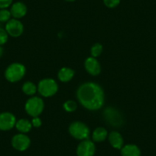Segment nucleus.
Listing matches in <instances>:
<instances>
[{
    "label": "nucleus",
    "instance_id": "1",
    "mask_svg": "<svg viewBox=\"0 0 156 156\" xmlns=\"http://www.w3.org/2000/svg\"><path fill=\"white\" fill-rule=\"evenodd\" d=\"M76 98L83 107L90 111L99 110L105 103L103 88L94 82H86L76 90Z\"/></svg>",
    "mask_w": 156,
    "mask_h": 156
},
{
    "label": "nucleus",
    "instance_id": "2",
    "mask_svg": "<svg viewBox=\"0 0 156 156\" xmlns=\"http://www.w3.org/2000/svg\"><path fill=\"white\" fill-rule=\"evenodd\" d=\"M26 73V68L21 63H12L5 71V77L10 83H16L22 80Z\"/></svg>",
    "mask_w": 156,
    "mask_h": 156
},
{
    "label": "nucleus",
    "instance_id": "3",
    "mask_svg": "<svg viewBox=\"0 0 156 156\" xmlns=\"http://www.w3.org/2000/svg\"><path fill=\"white\" fill-rule=\"evenodd\" d=\"M68 131L72 137L80 141L88 139L90 136V130L89 127L80 121H75L70 123Z\"/></svg>",
    "mask_w": 156,
    "mask_h": 156
},
{
    "label": "nucleus",
    "instance_id": "4",
    "mask_svg": "<svg viewBox=\"0 0 156 156\" xmlns=\"http://www.w3.org/2000/svg\"><path fill=\"white\" fill-rule=\"evenodd\" d=\"M44 109L42 99L38 97H31L26 101L25 109L27 113L32 117L39 116Z\"/></svg>",
    "mask_w": 156,
    "mask_h": 156
},
{
    "label": "nucleus",
    "instance_id": "5",
    "mask_svg": "<svg viewBox=\"0 0 156 156\" xmlns=\"http://www.w3.org/2000/svg\"><path fill=\"white\" fill-rule=\"evenodd\" d=\"M58 85L57 82L51 78H44L38 83L37 91L44 97H51L57 94Z\"/></svg>",
    "mask_w": 156,
    "mask_h": 156
},
{
    "label": "nucleus",
    "instance_id": "6",
    "mask_svg": "<svg viewBox=\"0 0 156 156\" xmlns=\"http://www.w3.org/2000/svg\"><path fill=\"white\" fill-rule=\"evenodd\" d=\"M12 146L13 148L19 151H25L31 145V139L24 133H19L15 135L11 141Z\"/></svg>",
    "mask_w": 156,
    "mask_h": 156
},
{
    "label": "nucleus",
    "instance_id": "7",
    "mask_svg": "<svg viewBox=\"0 0 156 156\" xmlns=\"http://www.w3.org/2000/svg\"><path fill=\"white\" fill-rule=\"evenodd\" d=\"M95 153V143L89 139L81 141L76 147V154L77 156H94Z\"/></svg>",
    "mask_w": 156,
    "mask_h": 156
},
{
    "label": "nucleus",
    "instance_id": "8",
    "mask_svg": "<svg viewBox=\"0 0 156 156\" xmlns=\"http://www.w3.org/2000/svg\"><path fill=\"white\" fill-rule=\"evenodd\" d=\"M5 29L9 36L18 37L23 34L24 25L21 21H19V19H11L8 22H6Z\"/></svg>",
    "mask_w": 156,
    "mask_h": 156
},
{
    "label": "nucleus",
    "instance_id": "9",
    "mask_svg": "<svg viewBox=\"0 0 156 156\" xmlns=\"http://www.w3.org/2000/svg\"><path fill=\"white\" fill-rule=\"evenodd\" d=\"M16 118L12 112H3L0 113V130L9 131L16 126Z\"/></svg>",
    "mask_w": 156,
    "mask_h": 156
},
{
    "label": "nucleus",
    "instance_id": "10",
    "mask_svg": "<svg viewBox=\"0 0 156 156\" xmlns=\"http://www.w3.org/2000/svg\"><path fill=\"white\" fill-rule=\"evenodd\" d=\"M84 67L87 72L92 76H97L101 72V65L97 58L89 57L84 62Z\"/></svg>",
    "mask_w": 156,
    "mask_h": 156
},
{
    "label": "nucleus",
    "instance_id": "11",
    "mask_svg": "<svg viewBox=\"0 0 156 156\" xmlns=\"http://www.w3.org/2000/svg\"><path fill=\"white\" fill-rule=\"evenodd\" d=\"M27 11L28 9L26 5L22 2H16L12 3L10 9L12 17L16 19H20L25 17L27 14Z\"/></svg>",
    "mask_w": 156,
    "mask_h": 156
},
{
    "label": "nucleus",
    "instance_id": "12",
    "mask_svg": "<svg viewBox=\"0 0 156 156\" xmlns=\"http://www.w3.org/2000/svg\"><path fill=\"white\" fill-rule=\"evenodd\" d=\"M108 140L111 146L115 149L120 150L123 147L124 140L122 135L117 131H112L108 135Z\"/></svg>",
    "mask_w": 156,
    "mask_h": 156
},
{
    "label": "nucleus",
    "instance_id": "13",
    "mask_svg": "<svg viewBox=\"0 0 156 156\" xmlns=\"http://www.w3.org/2000/svg\"><path fill=\"white\" fill-rule=\"evenodd\" d=\"M122 156H141V150L135 144H127L121 148Z\"/></svg>",
    "mask_w": 156,
    "mask_h": 156
},
{
    "label": "nucleus",
    "instance_id": "14",
    "mask_svg": "<svg viewBox=\"0 0 156 156\" xmlns=\"http://www.w3.org/2000/svg\"><path fill=\"white\" fill-rule=\"evenodd\" d=\"M75 74V72L73 69L70 67H62L59 70L58 73V77L61 82L63 83H67L70 81L73 78Z\"/></svg>",
    "mask_w": 156,
    "mask_h": 156
},
{
    "label": "nucleus",
    "instance_id": "15",
    "mask_svg": "<svg viewBox=\"0 0 156 156\" xmlns=\"http://www.w3.org/2000/svg\"><path fill=\"white\" fill-rule=\"evenodd\" d=\"M107 130L103 127H97L92 133V139L94 142H102L108 138Z\"/></svg>",
    "mask_w": 156,
    "mask_h": 156
},
{
    "label": "nucleus",
    "instance_id": "16",
    "mask_svg": "<svg viewBox=\"0 0 156 156\" xmlns=\"http://www.w3.org/2000/svg\"><path fill=\"white\" fill-rule=\"evenodd\" d=\"M16 129L20 133H28L31 131L32 128V124L28 119H21L16 121Z\"/></svg>",
    "mask_w": 156,
    "mask_h": 156
},
{
    "label": "nucleus",
    "instance_id": "17",
    "mask_svg": "<svg viewBox=\"0 0 156 156\" xmlns=\"http://www.w3.org/2000/svg\"><path fill=\"white\" fill-rule=\"evenodd\" d=\"M22 92L28 96H34L37 90V87L34 83L31 81H27L24 83L22 86Z\"/></svg>",
    "mask_w": 156,
    "mask_h": 156
},
{
    "label": "nucleus",
    "instance_id": "18",
    "mask_svg": "<svg viewBox=\"0 0 156 156\" xmlns=\"http://www.w3.org/2000/svg\"><path fill=\"white\" fill-rule=\"evenodd\" d=\"M103 45H102L100 43H96L94 44V45L92 46L90 49V54H91V57L93 58H98L99 56H100L103 52Z\"/></svg>",
    "mask_w": 156,
    "mask_h": 156
},
{
    "label": "nucleus",
    "instance_id": "19",
    "mask_svg": "<svg viewBox=\"0 0 156 156\" xmlns=\"http://www.w3.org/2000/svg\"><path fill=\"white\" fill-rule=\"evenodd\" d=\"M11 17L12 15L10 10H8L7 9H0V22L6 23L11 19Z\"/></svg>",
    "mask_w": 156,
    "mask_h": 156
},
{
    "label": "nucleus",
    "instance_id": "20",
    "mask_svg": "<svg viewBox=\"0 0 156 156\" xmlns=\"http://www.w3.org/2000/svg\"><path fill=\"white\" fill-rule=\"evenodd\" d=\"M63 106H64V110L68 112H74L76 109V108H77V103L75 101H73V100H67V101L64 102Z\"/></svg>",
    "mask_w": 156,
    "mask_h": 156
},
{
    "label": "nucleus",
    "instance_id": "21",
    "mask_svg": "<svg viewBox=\"0 0 156 156\" xmlns=\"http://www.w3.org/2000/svg\"><path fill=\"white\" fill-rule=\"evenodd\" d=\"M9 34L5 29L0 28V45L2 46L5 44L8 41Z\"/></svg>",
    "mask_w": 156,
    "mask_h": 156
},
{
    "label": "nucleus",
    "instance_id": "22",
    "mask_svg": "<svg viewBox=\"0 0 156 156\" xmlns=\"http://www.w3.org/2000/svg\"><path fill=\"white\" fill-rule=\"evenodd\" d=\"M103 3L107 8L114 9L117 7L120 3L121 0H103Z\"/></svg>",
    "mask_w": 156,
    "mask_h": 156
},
{
    "label": "nucleus",
    "instance_id": "23",
    "mask_svg": "<svg viewBox=\"0 0 156 156\" xmlns=\"http://www.w3.org/2000/svg\"><path fill=\"white\" fill-rule=\"evenodd\" d=\"M13 0H0V9H8L12 5Z\"/></svg>",
    "mask_w": 156,
    "mask_h": 156
},
{
    "label": "nucleus",
    "instance_id": "24",
    "mask_svg": "<svg viewBox=\"0 0 156 156\" xmlns=\"http://www.w3.org/2000/svg\"><path fill=\"white\" fill-rule=\"evenodd\" d=\"M31 124H32V126L35 127V128H39L42 124V122L38 116H36L33 117L32 120H31Z\"/></svg>",
    "mask_w": 156,
    "mask_h": 156
},
{
    "label": "nucleus",
    "instance_id": "25",
    "mask_svg": "<svg viewBox=\"0 0 156 156\" xmlns=\"http://www.w3.org/2000/svg\"><path fill=\"white\" fill-rule=\"evenodd\" d=\"M3 52H4L3 48H2V46L0 45V58L2 56V55H3Z\"/></svg>",
    "mask_w": 156,
    "mask_h": 156
},
{
    "label": "nucleus",
    "instance_id": "26",
    "mask_svg": "<svg viewBox=\"0 0 156 156\" xmlns=\"http://www.w3.org/2000/svg\"><path fill=\"white\" fill-rule=\"evenodd\" d=\"M64 1H66V2H75L76 0H64Z\"/></svg>",
    "mask_w": 156,
    "mask_h": 156
}]
</instances>
